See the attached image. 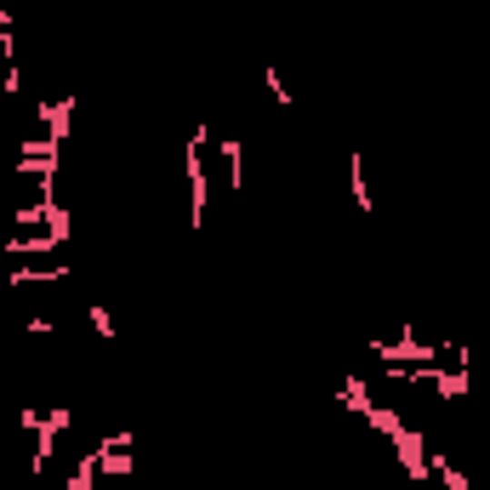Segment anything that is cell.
Segmentation results:
<instances>
[{"label":"cell","instance_id":"1","mask_svg":"<svg viewBox=\"0 0 490 490\" xmlns=\"http://www.w3.org/2000/svg\"><path fill=\"white\" fill-rule=\"evenodd\" d=\"M205 143H211V125H200L188 137V228L205 223V205H211V177H205Z\"/></svg>","mask_w":490,"mask_h":490},{"label":"cell","instance_id":"2","mask_svg":"<svg viewBox=\"0 0 490 490\" xmlns=\"http://www.w3.org/2000/svg\"><path fill=\"white\" fill-rule=\"evenodd\" d=\"M394 456H399V467H405V479H428V434H422V428H399L394 439Z\"/></svg>","mask_w":490,"mask_h":490},{"label":"cell","instance_id":"3","mask_svg":"<svg viewBox=\"0 0 490 490\" xmlns=\"http://www.w3.org/2000/svg\"><path fill=\"white\" fill-rule=\"evenodd\" d=\"M69 422H75L69 405H52V411L40 416V428H35V474L52 462V445H57V434H69Z\"/></svg>","mask_w":490,"mask_h":490},{"label":"cell","instance_id":"4","mask_svg":"<svg viewBox=\"0 0 490 490\" xmlns=\"http://www.w3.org/2000/svg\"><path fill=\"white\" fill-rule=\"evenodd\" d=\"M0 251H6L12 263H35V257H52V251H63V240H57V234H46V228H29V234H12Z\"/></svg>","mask_w":490,"mask_h":490},{"label":"cell","instance_id":"5","mask_svg":"<svg viewBox=\"0 0 490 490\" xmlns=\"http://www.w3.org/2000/svg\"><path fill=\"white\" fill-rule=\"evenodd\" d=\"M69 263H12V291L17 285H63Z\"/></svg>","mask_w":490,"mask_h":490},{"label":"cell","instance_id":"6","mask_svg":"<svg viewBox=\"0 0 490 490\" xmlns=\"http://www.w3.org/2000/svg\"><path fill=\"white\" fill-rule=\"evenodd\" d=\"M40 125H46V137H52V143H69V125H75V97L40 103Z\"/></svg>","mask_w":490,"mask_h":490},{"label":"cell","instance_id":"7","mask_svg":"<svg viewBox=\"0 0 490 490\" xmlns=\"http://www.w3.org/2000/svg\"><path fill=\"white\" fill-rule=\"evenodd\" d=\"M336 405L354 416H365L371 411V388H365V376H343V388H336Z\"/></svg>","mask_w":490,"mask_h":490},{"label":"cell","instance_id":"8","mask_svg":"<svg viewBox=\"0 0 490 490\" xmlns=\"http://www.w3.org/2000/svg\"><path fill=\"white\" fill-rule=\"evenodd\" d=\"M348 195H354L359 211L376 205V200H371V183H365V155H348Z\"/></svg>","mask_w":490,"mask_h":490},{"label":"cell","instance_id":"9","mask_svg":"<svg viewBox=\"0 0 490 490\" xmlns=\"http://www.w3.org/2000/svg\"><path fill=\"white\" fill-rule=\"evenodd\" d=\"M365 422H371V428H376L382 439H394V434L405 428V411H394V405H371V411H365Z\"/></svg>","mask_w":490,"mask_h":490},{"label":"cell","instance_id":"10","mask_svg":"<svg viewBox=\"0 0 490 490\" xmlns=\"http://www.w3.org/2000/svg\"><path fill=\"white\" fill-rule=\"evenodd\" d=\"M97 474H103V467H97V451H86V456L75 462V474L63 479V490H92V485H97Z\"/></svg>","mask_w":490,"mask_h":490},{"label":"cell","instance_id":"11","mask_svg":"<svg viewBox=\"0 0 490 490\" xmlns=\"http://www.w3.org/2000/svg\"><path fill=\"white\" fill-rule=\"evenodd\" d=\"M97 467H103V474H137L132 451H109V445H97Z\"/></svg>","mask_w":490,"mask_h":490},{"label":"cell","instance_id":"12","mask_svg":"<svg viewBox=\"0 0 490 490\" xmlns=\"http://www.w3.org/2000/svg\"><path fill=\"white\" fill-rule=\"evenodd\" d=\"M223 160H228V183H234V188H245V148L234 143V137L223 143Z\"/></svg>","mask_w":490,"mask_h":490},{"label":"cell","instance_id":"13","mask_svg":"<svg viewBox=\"0 0 490 490\" xmlns=\"http://www.w3.org/2000/svg\"><path fill=\"white\" fill-rule=\"evenodd\" d=\"M263 80H268V97L280 103V109H291V92H285V80H280V69H274V63L263 69Z\"/></svg>","mask_w":490,"mask_h":490},{"label":"cell","instance_id":"14","mask_svg":"<svg viewBox=\"0 0 490 490\" xmlns=\"http://www.w3.org/2000/svg\"><path fill=\"white\" fill-rule=\"evenodd\" d=\"M24 331H29V336H57V319H52V314H29Z\"/></svg>","mask_w":490,"mask_h":490},{"label":"cell","instance_id":"15","mask_svg":"<svg viewBox=\"0 0 490 490\" xmlns=\"http://www.w3.org/2000/svg\"><path fill=\"white\" fill-rule=\"evenodd\" d=\"M86 319H92V331H97V336H115V319H109V308H103V303H92Z\"/></svg>","mask_w":490,"mask_h":490},{"label":"cell","instance_id":"16","mask_svg":"<svg viewBox=\"0 0 490 490\" xmlns=\"http://www.w3.org/2000/svg\"><path fill=\"white\" fill-rule=\"evenodd\" d=\"M17 92H24V69H17V63H12V69L0 75V97H17Z\"/></svg>","mask_w":490,"mask_h":490},{"label":"cell","instance_id":"17","mask_svg":"<svg viewBox=\"0 0 490 490\" xmlns=\"http://www.w3.org/2000/svg\"><path fill=\"white\" fill-rule=\"evenodd\" d=\"M0 57H17V35H0Z\"/></svg>","mask_w":490,"mask_h":490}]
</instances>
